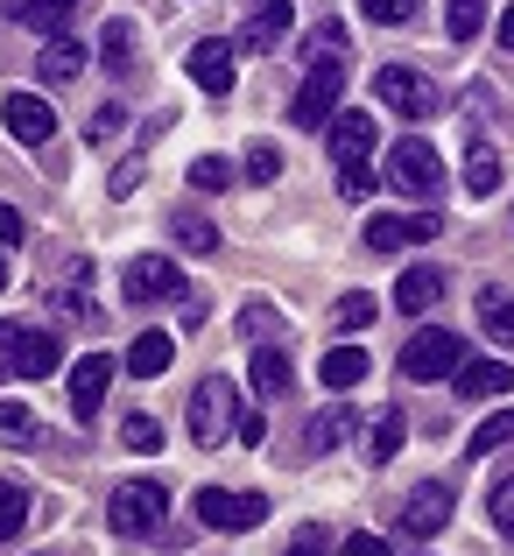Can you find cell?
Listing matches in <instances>:
<instances>
[{
  "label": "cell",
  "mask_w": 514,
  "mask_h": 556,
  "mask_svg": "<svg viewBox=\"0 0 514 556\" xmlns=\"http://www.w3.org/2000/svg\"><path fill=\"white\" fill-rule=\"evenodd\" d=\"M233 422H240V402H233V380L226 374H204L198 394H190V444L218 451L233 437Z\"/></svg>",
  "instance_id": "obj_1"
},
{
  "label": "cell",
  "mask_w": 514,
  "mask_h": 556,
  "mask_svg": "<svg viewBox=\"0 0 514 556\" xmlns=\"http://www.w3.org/2000/svg\"><path fill=\"white\" fill-rule=\"evenodd\" d=\"M380 177L402 190V198H444V155H437L430 141H394Z\"/></svg>",
  "instance_id": "obj_2"
},
{
  "label": "cell",
  "mask_w": 514,
  "mask_h": 556,
  "mask_svg": "<svg viewBox=\"0 0 514 556\" xmlns=\"http://www.w3.org/2000/svg\"><path fill=\"white\" fill-rule=\"evenodd\" d=\"M339 99H346V56H317L311 78H303L297 99H289V121L297 127H325L331 113H339Z\"/></svg>",
  "instance_id": "obj_3"
},
{
  "label": "cell",
  "mask_w": 514,
  "mask_h": 556,
  "mask_svg": "<svg viewBox=\"0 0 514 556\" xmlns=\"http://www.w3.org/2000/svg\"><path fill=\"white\" fill-rule=\"evenodd\" d=\"M163 515H170V493L155 486V479H127V486H113V501H106L113 535H155Z\"/></svg>",
  "instance_id": "obj_4"
},
{
  "label": "cell",
  "mask_w": 514,
  "mask_h": 556,
  "mask_svg": "<svg viewBox=\"0 0 514 556\" xmlns=\"http://www.w3.org/2000/svg\"><path fill=\"white\" fill-rule=\"evenodd\" d=\"M465 367V339L459 331H416V339L402 345V380H451Z\"/></svg>",
  "instance_id": "obj_5"
},
{
  "label": "cell",
  "mask_w": 514,
  "mask_h": 556,
  "mask_svg": "<svg viewBox=\"0 0 514 556\" xmlns=\"http://www.w3.org/2000/svg\"><path fill=\"white\" fill-rule=\"evenodd\" d=\"M374 99L388 113H402V121H430V113H437V85L423 78V71H402V64L374 71Z\"/></svg>",
  "instance_id": "obj_6"
},
{
  "label": "cell",
  "mask_w": 514,
  "mask_h": 556,
  "mask_svg": "<svg viewBox=\"0 0 514 556\" xmlns=\"http://www.w3.org/2000/svg\"><path fill=\"white\" fill-rule=\"evenodd\" d=\"M437 232H444V218H437V212H380V218H366V247H374V254H394V247H430Z\"/></svg>",
  "instance_id": "obj_7"
},
{
  "label": "cell",
  "mask_w": 514,
  "mask_h": 556,
  "mask_svg": "<svg viewBox=\"0 0 514 556\" xmlns=\"http://www.w3.org/2000/svg\"><path fill=\"white\" fill-rule=\"evenodd\" d=\"M198 521H204V529H261V521H268V493L204 486V493H198Z\"/></svg>",
  "instance_id": "obj_8"
},
{
  "label": "cell",
  "mask_w": 514,
  "mask_h": 556,
  "mask_svg": "<svg viewBox=\"0 0 514 556\" xmlns=\"http://www.w3.org/2000/svg\"><path fill=\"white\" fill-rule=\"evenodd\" d=\"M394 515H402V535H444L451 529V486L444 479H423Z\"/></svg>",
  "instance_id": "obj_9"
},
{
  "label": "cell",
  "mask_w": 514,
  "mask_h": 556,
  "mask_svg": "<svg viewBox=\"0 0 514 556\" xmlns=\"http://www.w3.org/2000/svg\"><path fill=\"white\" fill-rule=\"evenodd\" d=\"M176 261H163V254H141V261H127L121 268V303H163V296H176Z\"/></svg>",
  "instance_id": "obj_10"
},
{
  "label": "cell",
  "mask_w": 514,
  "mask_h": 556,
  "mask_svg": "<svg viewBox=\"0 0 514 556\" xmlns=\"http://www.w3.org/2000/svg\"><path fill=\"white\" fill-rule=\"evenodd\" d=\"M0 121H8V135L28 141V149H42V141L57 135V113H50L42 92H8V99H0Z\"/></svg>",
  "instance_id": "obj_11"
},
{
  "label": "cell",
  "mask_w": 514,
  "mask_h": 556,
  "mask_svg": "<svg viewBox=\"0 0 514 556\" xmlns=\"http://www.w3.org/2000/svg\"><path fill=\"white\" fill-rule=\"evenodd\" d=\"M71 416L78 422H92L99 416V402H106V388H113V353H85L78 367H71Z\"/></svg>",
  "instance_id": "obj_12"
},
{
  "label": "cell",
  "mask_w": 514,
  "mask_h": 556,
  "mask_svg": "<svg viewBox=\"0 0 514 556\" xmlns=\"http://www.w3.org/2000/svg\"><path fill=\"white\" fill-rule=\"evenodd\" d=\"M190 64V85H198V92H233V71H240V50H233L226 36H204L198 50L184 56Z\"/></svg>",
  "instance_id": "obj_13"
},
{
  "label": "cell",
  "mask_w": 514,
  "mask_h": 556,
  "mask_svg": "<svg viewBox=\"0 0 514 556\" xmlns=\"http://www.w3.org/2000/svg\"><path fill=\"white\" fill-rule=\"evenodd\" d=\"M444 282H451V275H444V268H430V261L402 268V282H394V311L416 317V311H430V303H444Z\"/></svg>",
  "instance_id": "obj_14"
},
{
  "label": "cell",
  "mask_w": 514,
  "mask_h": 556,
  "mask_svg": "<svg viewBox=\"0 0 514 556\" xmlns=\"http://www.w3.org/2000/svg\"><path fill=\"white\" fill-rule=\"evenodd\" d=\"M451 380H459V402H493V394L514 388V367L507 359H465Z\"/></svg>",
  "instance_id": "obj_15"
},
{
  "label": "cell",
  "mask_w": 514,
  "mask_h": 556,
  "mask_svg": "<svg viewBox=\"0 0 514 556\" xmlns=\"http://www.w3.org/2000/svg\"><path fill=\"white\" fill-rule=\"evenodd\" d=\"M283 36H289V0H261V8L247 14V28L233 36V50H275Z\"/></svg>",
  "instance_id": "obj_16"
},
{
  "label": "cell",
  "mask_w": 514,
  "mask_h": 556,
  "mask_svg": "<svg viewBox=\"0 0 514 556\" xmlns=\"http://www.w3.org/2000/svg\"><path fill=\"white\" fill-rule=\"evenodd\" d=\"M374 155V113H339L331 121V163H366Z\"/></svg>",
  "instance_id": "obj_17"
},
{
  "label": "cell",
  "mask_w": 514,
  "mask_h": 556,
  "mask_svg": "<svg viewBox=\"0 0 514 556\" xmlns=\"http://www.w3.org/2000/svg\"><path fill=\"white\" fill-rule=\"evenodd\" d=\"M57 359H64V339H57V331H22V345H14V374L22 380L57 374Z\"/></svg>",
  "instance_id": "obj_18"
},
{
  "label": "cell",
  "mask_w": 514,
  "mask_h": 556,
  "mask_svg": "<svg viewBox=\"0 0 514 556\" xmlns=\"http://www.w3.org/2000/svg\"><path fill=\"white\" fill-rule=\"evenodd\" d=\"M170 359H176V339H170V331H141V339L127 345V374H135V380L170 374Z\"/></svg>",
  "instance_id": "obj_19"
},
{
  "label": "cell",
  "mask_w": 514,
  "mask_h": 556,
  "mask_svg": "<svg viewBox=\"0 0 514 556\" xmlns=\"http://www.w3.org/2000/svg\"><path fill=\"white\" fill-rule=\"evenodd\" d=\"M36 71H42V78H50V85H71V78H78V71H85V50H78V42H71V36H50V42H42V50H36Z\"/></svg>",
  "instance_id": "obj_20"
},
{
  "label": "cell",
  "mask_w": 514,
  "mask_h": 556,
  "mask_svg": "<svg viewBox=\"0 0 514 556\" xmlns=\"http://www.w3.org/2000/svg\"><path fill=\"white\" fill-rule=\"evenodd\" d=\"M317 380H325L331 394L360 388V380H366V353H360V345H331V353H325V367H317Z\"/></svg>",
  "instance_id": "obj_21"
},
{
  "label": "cell",
  "mask_w": 514,
  "mask_h": 556,
  "mask_svg": "<svg viewBox=\"0 0 514 556\" xmlns=\"http://www.w3.org/2000/svg\"><path fill=\"white\" fill-rule=\"evenodd\" d=\"M28 507H36V493H28L22 479H0V543H14V535L28 529Z\"/></svg>",
  "instance_id": "obj_22"
},
{
  "label": "cell",
  "mask_w": 514,
  "mask_h": 556,
  "mask_svg": "<svg viewBox=\"0 0 514 556\" xmlns=\"http://www.w3.org/2000/svg\"><path fill=\"white\" fill-rule=\"evenodd\" d=\"M99 64H106L113 78H121V71H135V22H121V14L106 22V36H99Z\"/></svg>",
  "instance_id": "obj_23"
},
{
  "label": "cell",
  "mask_w": 514,
  "mask_h": 556,
  "mask_svg": "<svg viewBox=\"0 0 514 556\" xmlns=\"http://www.w3.org/2000/svg\"><path fill=\"white\" fill-rule=\"evenodd\" d=\"M247 380H254V394H283L289 388V353H283V345H254Z\"/></svg>",
  "instance_id": "obj_24"
},
{
  "label": "cell",
  "mask_w": 514,
  "mask_h": 556,
  "mask_svg": "<svg viewBox=\"0 0 514 556\" xmlns=\"http://www.w3.org/2000/svg\"><path fill=\"white\" fill-rule=\"evenodd\" d=\"M465 190H473V198H493V190H501V149L473 141V155H465Z\"/></svg>",
  "instance_id": "obj_25"
},
{
  "label": "cell",
  "mask_w": 514,
  "mask_h": 556,
  "mask_svg": "<svg viewBox=\"0 0 514 556\" xmlns=\"http://www.w3.org/2000/svg\"><path fill=\"white\" fill-rule=\"evenodd\" d=\"M479 325H487V339L514 345V296L507 289H479Z\"/></svg>",
  "instance_id": "obj_26"
},
{
  "label": "cell",
  "mask_w": 514,
  "mask_h": 556,
  "mask_svg": "<svg viewBox=\"0 0 514 556\" xmlns=\"http://www.w3.org/2000/svg\"><path fill=\"white\" fill-rule=\"evenodd\" d=\"M402 437H409L402 408H380V416H374V437H366V458H374V465H388L394 451H402Z\"/></svg>",
  "instance_id": "obj_27"
},
{
  "label": "cell",
  "mask_w": 514,
  "mask_h": 556,
  "mask_svg": "<svg viewBox=\"0 0 514 556\" xmlns=\"http://www.w3.org/2000/svg\"><path fill=\"white\" fill-rule=\"evenodd\" d=\"M501 444H514V408H501V416H487L473 437H465V451H473V458H487V451H501Z\"/></svg>",
  "instance_id": "obj_28"
},
{
  "label": "cell",
  "mask_w": 514,
  "mask_h": 556,
  "mask_svg": "<svg viewBox=\"0 0 514 556\" xmlns=\"http://www.w3.org/2000/svg\"><path fill=\"white\" fill-rule=\"evenodd\" d=\"M14 22H22V28H36V36H57V28H64L71 14L57 8V0H14Z\"/></svg>",
  "instance_id": "obj_29"
},
{
  "label": "cell",
  "mask_w": 514,
  "mask_h": 556,
  "mask_svg": "<svg viewBox=\"0 0 514 556\" xmlns=\"http://www.w3.org/2000/svg\"><path fill=\"white\" fill-rule=\"evenodd\" d=\"M479 22H487V0H444V28H451V42H473V36H479Z\"/></svg>",
  "instance_id": "obj_30"
},
{
  "label": "cell",
  "mask_w": 514,
  "mask_h": 556,
  "mask_svg": "<svg viewBox=\"0 0 514 556\" xmlns=\"http://www.w3.org/2000/svg\"><path fill=\"white\" fill-rule=\"evenodd\" d=\"M346 430H352V402H331L325 416L311 422V451H331V444H339Z\"/></svg>",
  "instance_id": "obj_31"
},
{
  "label": "cell",
  "mask_w": 514,
  "mask_h": 556,
  "mask_svg": "<svg viewBox=\"0 0 514 556\" xmlns=\"http://www.w3.org/2000/svg\"><path fill=\"white\" fill-rule=\"evenodd\" d=\"M176 247H190V254H218V226L212 218H170Z\"/></svg>",
  "instance_id": "obj_32"
},
{
  "label": "cell",
  "mask_w": 514,
  "mask_h": 556,
  "mask_svg": "<svg viewBox=\"0 0 514 556\" xmlns=\"http://www.w3.org/2000/svg\"><path fill=\"white\" fill-rule=\"evenodd\" d=\"M0 437H14V444H36V416H28L22 402H14V394H0Z\"/></svg>",
  "instance_id": "obj_33"
},
{
  "label": "cell",
  "mask_w": 514,
  "mask_h": 556,
  "mask_svg": "<svg viewBox=\"0 0 514 556\" xmlns=\"http://www.w3.org/2000/svg\"><path fill=\"white\" fill-rule=\"evenodd\" d=\"M190 184H198V190H226L233 163H226V155H198V163H190Z\"/></svg>",
  "instance_id": "obj_34"
},
{
  "label": "cell",
  "mask_w": 514,
  "mask_h": 556,
  "mask_svg": "<svg viewBox=\"0 0 514 556\" xmlns=\"http://www.w3.org/2000/svg\"><path fill=\"white\" fill-rule=\"evenodd\" d=\"M339 325L346 331H366V325H374V296H366V289H346V296H339Z\"/></svg>",
  "instance_id": "obj_35"
},
{
  "label": "cell",
  "mask_w": 514,
  "mask_h": 556,
  "mask_svg": "<svg viewBox=\"0 0 514 556\" xmlns=\"http://www.w3.org/2000/svg\"><path fill=\"white\" fill-rule=\"evenodd\" d=\"M283 177V155L268 149V141H254V149H247V184H275Z\"/></svg>",
  "instance_id": "obj_36"
},
{
  "label": "cell",
  "mask_w": 514,
  "mask_h": 556,
  "mask_svg": "<svg viewBox=\"0 0 514 556\" xmlns=\"http://www.w3.org/2000/svg\"><path fill=\"white\" fill-rule=\"evenodd\" d=\"M374 169H366V163H339V198H352V204H360V198H374Z\"/></svg>",
  "instance_id": "obj_37"
},
{
  "label": "cell",
  "mask_w": 514,
  "mask_h": 556,
  "mask_svg": "<svg viewBox=\"0 0 514 556\" xmlns=\"http://www.w3.org/2000/svg\"><path fill=\"white\" fill-rule=\"evenodd\" d=\"M283 556H331V535L317 529V521H303V529L283 543Z\"/></svg>",
  "instance_id": "obj_38"
},
{
  "label": "cell",
  "mask_w": 514,
  "mask_h": 556,
  "mask_svg": "<svg viewBox=\"0 0 514 556\" xmlns=\"http://www.w3.org/2000/svg\"><path fill=\"white\" fill-rule=\"evenodd\" d=\"M360 14H366V22H380V28H394V22L416 14V0H360Z\"/></svg>",
  "instance_id": "obj_39"
},
{
  "label": "cell",
  "mask_w": 514,
  "mask_h": 556,
  "mask_svg": "<svg viewBox=\"0 0 514 556\" xmlns=\"http://www.w3.org/2000/svg\"><path fill=\"white\" fill-rule=\"evenodd\" d=\"M121 437H127V451H155V444H163L155 416H127V422H121Z\"/></svg>",
  "instance_id": "obj_40"
},
{
  "label": "cell",
  "mask_w": 514,
  "mask_h": 556,
  "mask_svg": "<svg viewBox=\"0 0 514 556\" xmlns=\"http://www.w3.org/2000/svg\"><path fill=\"white\" fill-rule=\"evenodd\" d=\"M493 529L514 543V479H501V486H493Z\"/></svg>",
  "instance_id": "obj_41"
},
{
  "label": "cell",
  "mask_w": 514,
  "mask_h": 556,
  "mask_svg": "<svg viewBox=\"0 0 514 556\" xmlns=\"http://www.w3.org/2000/svg\"><path fill=\"white\" fill-rule=\"evenodd\" d=\"M121 127H127V113H121V106H99V121H92V141H113Z\"/></svg>",
  "instance_id": "obj_42"
},
{
  "label": "cell",
  "mask_w": 514,
  "mask_h": 556,
  "mask_svg": "<svg viewBox=\"0 0 514 556\" xmlns=\"http://www.w3.org/2000/svg\"><path fill=\"white\" fill-rule=\"evenodd\" d=\"M141 184V163H135V155H127V163L121 169H113V177H106V190H113V198H127V190H135Z\"/></svg>",
  "instance_id": "obj_43"
},
{
  "label": "cell",
  "mask_w": 514,
  "mask_h": 556,
  "mask_svg": "<svg viewBox=\"0 0 514 556\" xmlns=\"http://www.w3.org/2000/svg\"><path fill=\"white\" fill-rule=\"evenodd\" d=\"M0 247H22V212L0 198Z\"/></svg>",
  "instance_id": "obj_44"
},
{
  "label": "cell",
  "mask_w": 514,
  "mask_h": 556,
  "mask_svg": "<svg viewBox=\"0 0 514 556\" xmlns=\"http://www.w3.org/2000/svg\"><path fill=\"white\" fill-rule=\"evenodd\" d=\"M339 556H388V543H380V535H346Z\"/></svg>",
  "instance_id": "obj_45"
},
{
  "label": "cell",
  "mask_w": 514,
  "mask_h": 556,
  "mask_svg": "<svg viewBox=\"0 0 514 556\" xmlns=\"http://www.w3.org/2000/svg\"><path fill=\"white\" fill-rule=\"evenodd\" d=\"M14 345H22V325H0V374H14Z\"/></svg>",
  "instance_id": "obj_46"
},
{
  "label": "cell",
  "mask_w": 514,
  "mask_h": 556,
  "mask_svg": "<svg viewBox=\"0 0 514 556\" xmlns=\"http://www.w3.org/2000/svg\"><path fill=\"white\" fill-rule=\"evenodd\" d=\"M261 437H268V422H261L254 408H240V444H261Z\"/></svg>",
  "instance_id": "obj_47"
},
{
  "label": "cell",
  "mask_w": 514,
  "mask_h": 556,
  "mask_svg": "<svg viewBox=\"0 0 514 556\" xmlns=\"http://www.w3.org/2000/svg\"><path fill=\"white\" fill-rule=\"evenodd\" d=\"M501 42L514 50V0H507V14H501Z\"/></svg>",
  "instance_id": "obj_48"
},
{
  "label": "cell",
  "mask_w": 514,
  "mask_h": 556,
  "mask_svg": "<svg viewBox=\"0 0 514 556\" xmlns=\"http://www.w3.org/2000/svg\"><path fill=\"white\" fill-rule=\"evenodd\" d=\"M57 8H64V14H71V8H85V0H57Z\"/></svg>",
  "instance_id": "obj_49"
},
{
  "label": "cell",
  "mask_w": 514,
  "mask_h": 556,
  "mask_svg": "<svg viewBox=\"0 0 514 556\" xmlns=\"http://www.w3.org/2000/svg\"><path fill=\"white\" fill-rule=\"evenodd\" d=\"M0 289H8V261H0Z\"/></svg>",
  "instance_id": "obj_50"
}]
</instances>
